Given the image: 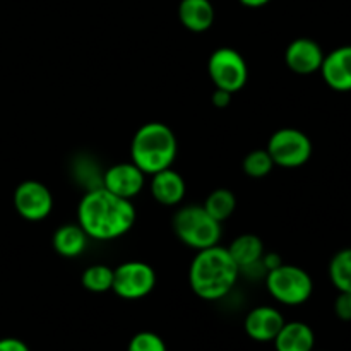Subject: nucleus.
<instances>
[{"label": "nucleus", "instance_id": "20", "mask_svg": "<svg viewBox=\"0 0 351 351\" xmlns=\"http://www.w3.org/2000/svg\"><path fill=\"white\" fill-rule=\"evenodd\" d=\"M329 278L338 291L351 293V249H343L329 263Z\"/></svg>", "mask_w": 351, "mask_h": 351}, {"label": "nucleus", "instance_id": "16", "mask_svg": "<svg viewBox=\"0 0 351 351\" xmlns=\"http://www.w3.org/2000/svg\"><path fill=\"white\" fill-rule=\"evenodd\" d=\"M273 343L276 351H314L315 335L305 322H285Z\"/></svg>", "mask_w": 351, "mask_h": 351}, {"label": "nucleus", "instance_id": "4", "mask_svg": "<svg viewBox=\"0 0 351 351\" xmlns=\"http://www.w3.org/2000/svg\"><path fill=\"white\" fill-rule=\"evenodd\" d=\"M171 225L177 239L194 250L218 245L223 235L221 223L209 216L204 206H184L175 213Z\"/></svg>", "mask_w": 351, "mask_h": 351}, {"label": "nucleus", "instance_id": "18", "mask_svg": "<svg viewBox=\"0 0 351 351\" xmlns=\"http://www.w3.org/2000/svg\"><path fill=\"white\" fill-rule=\"evenodd\" d=\"M228 252L230 256H232V259L235 261L237 266H239V269H242V267L263 259L264 243L257 235L245 233V235L237 237V239L230 243Z\"/></svg>", "mask_w": 351, "mask_h": 351}, {"label": "nucleus", "instance_id": "26", "mask_svg": "<svg viewBox=\"0 0 351 351\" xmlns=\"http://www.w3.org/2000/svg\"><path fill=\"white\" fill-rule=\"evenodd\" d=\"M211 103L216 108H226L232 103V93L223 91V89H215L211 95Z\"/></svg>", "mask_w": 351, "mask_h": 351}, {"label": "nucleus", "instance_id": "2", "mask_svg": "<svg viewBox=\"0 0 351 351\" xmlns=\"http://www.w3.org/2000/svg\"><path fill=\"white\" fill-rule=\"evenodd\" d=\"M239 278V266L232 259L228 249L221 245L197 250L189 269L192 291L208 302L225 298L233 290Z\"/></svg>", "mask_w": 351, "mask_h": 351}, {"label": "nucleus", "instance_id": "23", "mask_svg": "<svg viewBox=\"0 0 351 351\" xmlns=\"http://www.w3.org/2000/svg\"><path fill=\"white\" fill-rule=\"evenodd\" d=\"M127 351H168L163 338L153 331H141L132 336Z\"/></svg>", "mask_w": 351, "mask_h": 351}, {"label": "nucleus", "instance_id": "9", "mask_svg": "<svg viewBox=\"0 0 351 351\" xmlns=\"http://www.w3.org/2000/svg\"><path fill=\"white\" fill-rule=\"evenodd\" d=\"M14 208L21 218L27 221H41L53 209V195L50 189L38 180H24L14 191Z\"/></svg>", "mask_w": 351, "mask_h": 351}, {"label": "nucleus", "instance_id": "14", "mask_svg": "<svg viewBox=\"0 0 351 351\" xmlns=\"http://www.w3.org/2000/svg\"><path fill=\"white\" fill-rule=\"evenodd\" d=\"M151 195L161 206H177L185 197V180L178 171L167 168L151 175Z\"/></svg>", "mask_w": 351, "mask_h": 351}, {"label": "nucleus", "instance_id": "6", "mask_svg": "<svg viewBox=\"0 0 351 351\" xmlns=\"http://www.w3.org/2000/svg\"><path fill=\"white\" fill-rule=\"evenodd\" d=\"M266 149L273 158L274 167L298 168L311 160L312 141L302 130L285 127L269 137Z\"/></svg>", "mask_w": 351, "mask_h": 351}, {"label": "nucleus", "instance_id": "27", "mask_svg": "<svg viewBox=\"0 0 351 351\" xmlns=\"http://www.w3.org/2000/svg\"><path fill=\"white\" fill-rule=\"evenodd\" d=\"M263 264H264V267H266L267 273H269V271H273V269H276V267H280L281 264H283V261H281V257L278 256L276 252H264Z\"/></svg>", "mask_w": 351, "mask_h": 351}, {"label": "nucleus", "instance_id": "10", "mask_svg": "<svg viewBox=\"0 0 351 351\" xmlns=\"http://www.w3.org/2000/svg\"><path fill=\"white\" fill-rule=\"evenodd\" d=\"M103 187L123 199H132L143 192L146 185V173L132 161L112 165L103 173Z\"/></svg>", "mask_w": 351, "mask_h": 351}, {"label": "nucleus", "instance_id": "3", "mask_svg": "<svg viewBox=\"0 0 351 351\" xmlns=\"http://www.w3.org/2000/svg\"><path fill=\"white\" fill-rule=\"evenodd\" d=\"M178 153L177 136L161 122H147L136 130L130 143V161L146 175H154L173 165Z\"/></svg>", "mask_w": 351, "mask_h": 351}, {"label": "nucleus", "instance_id": "24", "mask_svg": "<svg viewBox=\"0 0 351 351\" xmlns=\"http://www.w3.org/2000/svg\"><path fill=\"white\" fill-rule=\"evenodd\" d=\"M335 314L341 321L351 322V293L339 291V295L335 300Z\"/></svg>", "mask_w": 351, "mask_h": 351}, {"label": "nucleus", "instance_id": "25", "mask_svg": "<svg viewBox=\"0 0 351 351\" xmlns=\"http://www.w3.org/2000/svg\"><path fill=\"white\" fill-rule=\"evenodd\" d=\"M0 351H29V346L17 338H2L0 339Z\"/></svg>", "mask_w": 351, "mask_h": 351}, {"label": "nucleus", "instance_id": "5", "mask_svg": "<svg viewBox=\"0 0 351 351\" xmlns=\"http://www.w3.org/2000/svg\"><path fill=\"white\" fill-rule=\"evenodd\" d=\"M266 288L271 297L288 307L305 304L314 293V281L311 274L293 264H281L266 274Z\"/></svg>", "mask_w": 351, "mask_h": 351}, {"label": "nucleus", "instance_id": "8", "mask_svg": "<svg viewBox=\"0 0 351 351\" xmlns=\"http://www.w3.org/2000/svg\"><path fill=\"white\" fill-rule=\"evenodd\" d=\"M156 287V273L143 261H127L113 269L112 291L123 300L147 297Z\"/></svg>", "mask_w": 351, "mask_h": 351}, {"label": "nucleus", "instance_id": "17", "mask_svg": "<svg viewBox=\"0 0 351 351\" xmlns=\"http://www.w3.org/2000/svg\"><path fill=\"white\" fill-rule=\"evenodd\" d=\"M88 239L84 230L74 223H69V225H62L55 230L53 237H51V245H53L55 252L62 257H67V259H74L79 257L88 247Z\"/></svg>", "mask_w": 351, "mask_h": 351}, {"label": "nucleus", "instance_id": "22", "mask_svg": "<svg viewBox=\"0 0 351 351\" xmlns=\"http://www.w3.org/2000/svg\"><path fill=\"white\" fill-rule=\"evenodd\" d=\"M242 168L250 178H264L274 168V161L267 149H254L243 158Z\"/></svg>", "mask_w": 351, "mask_h": 351}, {"label": "nucleus", "instance_id": "7", "mask_svg": "<svg viewBox=\"0 0 351 351\" xmlns=\"http://www.w3.org/2000/svg\"><path fill=\"white\" fill-rule=\"evenodd\" d=\"M208 72L216 89H223L232 95L240 91L249 79L245 58L240 55V51L230 47L216 48L213 51L208 62Z\"/></svg>", "mask_w": 351, "mask_h": 351}, {"label": "nucleus", "instance_id": "21", "mask_svg": "<svg viewBox=\"0 0 351 351\" xmlns=\"http://www.w3.org/2000/svg\"><path fill=\"white\" fill-rule=\"evenodd\" d=\"M81 283L91 293H105V291L112 290L113 269L105 264H93L84 269Z\"/></svg>", "mask_w": 351, "mask_h": 351}, {"label": "nucleus", "instance_id": "28", "mask_svg": "<svg viewBox=\"0 0 351 351\" xmlns=\"http://www.w3.org/2000/svg\"><path fill=\"white\" fill-rule=\"evenodd\" d=\"M242 5L250 7V9H257V7H264L266 3H269L271 0H239Z\"/></svg>", "mask_w": 351, "mask_h": 351}, {"label": "nucleus", "instance_id": "1", "mask_svg": "<svg viewBox=\"0 0 351 351\" xmlns=\"http://www.w3.org/2000/svg\"><path fill=\"white\" fill-rule=\"evenodd\" d=\"M137 213L130 199L106 191L103 185L89 189L77 206V223L93 240H115L132 230Z\"/></svg>", "mask_w": 351, "mask_h": 351}, {"label": "nucleus", "instance_id": "12", "mask_svg": "<svg viewBox=\"0 0 351 351\" xmlns=\"http://www.w3.org/2000/svg\"><path fill=\"white\" fill-rule=\"evenodd\" d=\"M285 322L287 321L278 308L269 307V305H261V307L252 308L247 314L243 328H245L247 336L254 341L269 343L274 341Z\"/></svg>", "mask_w": 351, "mask_h": 351}, {"label": "nucleus", "instance_id": "15", "mask_svg": "<svg viewBox=\"0 0 351 351\" xmlns=\"http://www.w3.org/2000/svg\"><path fill=\"white\" fill-rule=\"evenodd\" d=\"M215 7L211 0H182L178 5V19L185 29L204 33L215 24Z\"/></svg>", "mask_w": 351, "mask_h": 351}, {"label": "nucleus", "instance_id": "11", "mask_svg": "<svg viewBox=\"0 0 351 351\" xmlns=\"http://www.w3.org/2000/svg\"><path fill=\"white\" fill-rule=\"evenodd\" d=\"M285 62L295 74H314V72L321 71V65L324 62V51H322L321 45L312 38H297L287 47Z\"/></svg>", "mask_w": 351, "mask_h": 351}, {"label": "nucleus", "instance_id": "19", "mask_svg": "<svg viewBox=\"0 0 351 351\" xmlns=\"http://www.w3.org/2000/svg\"><path fill=\"white\" fill-rule=\"evenodd\" d=\"M202 206L209 213V216H213L216 221L223 223L228 218H232V215L235 213L237 199L235 194L228 191V189H216V191H213L208 195V199H206Z\"/></svg>", "mask_w": 351, "mask_h": 351}, {"label": "nucleus", "instance_id": "13", "mask_svg": "<svg viewBox=\"0 0 351 351\" xmlns=\"http://www.w3.org/2000/svg\"><path fill=\"white\" fill-rule=\"evenodd\" d=\"M319 72L326 84L335 91H351V45L335 48L324 55V62Z\"/></svg>", "mask_w": 351, "mask_h": 351}]
</instances>
